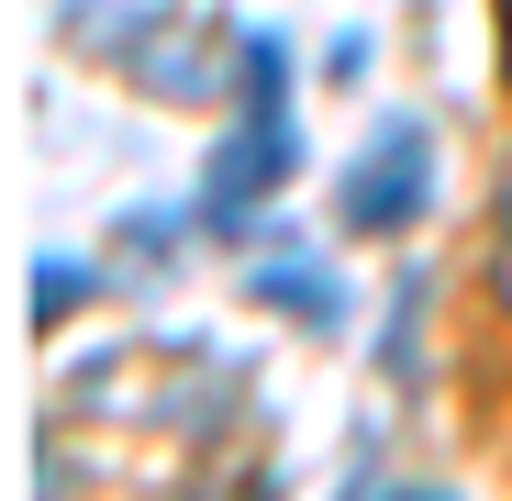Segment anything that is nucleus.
I'll return each mask as SVG.
<instances>
[{
	"label": "nucleus",
	"mask_w": 512,
	"mask_h": 501,
	"mask_svg": "<svg viewBox=\"0 0 512 501\" xmlns=\"http://www.w3.org/2000/svg\"><path fill=\"white\" fill-rule=\"evenodd\" d=\"M301 179V134H290V101H245V123H223L212 167H201V223L234 234V245H268L256 234V201Z\"/></svg>",
	"instance_id": "nucleus-1"
},
{
	"label": "nucleus",
	"mask_w": 512,
	"mask_h": 501,
	"mask_svg": "<svg viewBox=\"0 0 512 501\" xmlns=\"http://www.w3.org/2000/svg\"><path fill=\"white\" fill-rule=\"evenodd\" d=\"M423 201H435V134L423 123H379L368 156L346 167V190H334V223L346 234H401Z\"/></svg>",
	"instance_id": "nucleus-2"
},
{
	"label": "nucleus",
	"mask_w": 512,
	"mask_h": 501,
	"mask_svg": "<svg viewBox=\"0 0 512 501\" xmlns=\"http://www.w3.org/2000/svg\"><path fill=\"white\" fill-rule=\"evenodd\" d=\"M256 301H279V312H301V323H346V279H334V268H301V257H268V268H256Z\"/></svg>",
	"instance_id": "nucleus-3"
},
{
	"label": "nucleus",
	"mask_w": 512,
	"mask_h": 501,
	"mask_svg": "<svg viewBox=\"0 0 512 501\" xmlns=\"http://www.w3.org/2000/svg\"><path fill=\"white\" fill-rule=\"evenodd\" d=\"M78 301H90V268H67V257H56V268H34V323H67Z\"/></svg>",
	"instance_id": "nucleus-4"
},
{
	"label": "nucleus",
	"mask_w": 512,
	"mask_h": 501,
	"mask_svg": "<svg viewBox=\"0 0 512 501\" xmlns=\"http://www.w3.org/2000/svg\"><path fill=\"white\" fill-rule=\"evenodd\" d=\"M501 301H512V179H501Z\"/></svg>",
	"instance_id": "nucleus-5"
},
{
	"label": "nucleus",
	"mask_w": 512,
	"mask_h": 501,
	"mask_svg": "<svg viewBox=\"0 0 512 501\" xmlns=\"http://www.w3.org/2000/svg\"><path fill=\"white\" fill-rule=\"evenodd\" d=\"M501 67H512V0H501Z\"/></svg>",
	"instance_id": "nucleus-6"
},
{
	"label": "nucleus",
	"mask_w": 512,
	"mask_h": 501,
	"mask_svg": "<svg viewBox=\"0 0 512 501\" xmlns=\"http://www.w3.org/2000/svg\"><path fill=\"white\" fill-rule=\"evenodd\" d=\"M401 501H423V490H401Z\"/></svg>",
	"instance_id": "nucleus-7"
}]
</instances>
